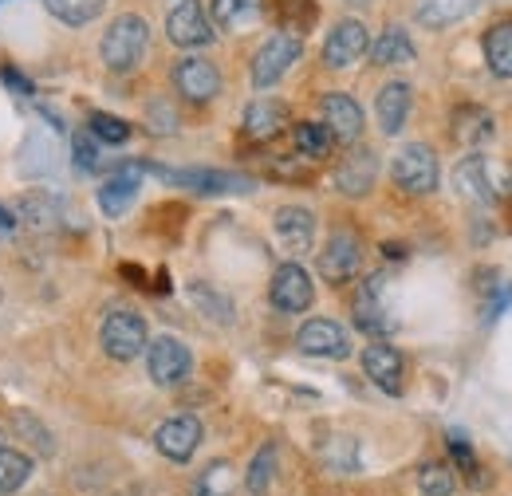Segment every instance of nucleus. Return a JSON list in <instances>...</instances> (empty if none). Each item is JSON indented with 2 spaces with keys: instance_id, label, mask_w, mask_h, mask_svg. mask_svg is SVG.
<instances>
[{
  "instance_id": "nucleus-22",
  "label": "nucleus",
  "mask_w": 512,
  "mask_h": 496,
  "mask_svg": "<svg viewBox=\"0 0 512 496\" xmlns=\"http://www.w3.org/2000/svg\"><path fill=\"white\" fill-rule=\"evenodd\" d=\"M414 91L406 87V83H386L383 91H379V103H375V115H379V126H383V134H398L406 119H410V99Z\"/></svg>"
},
{
  "instance_id": "nucleus-25",
  "label": "nucleus",
  "mask_w": 512,
  "mask_h": 496,
  "mask_svg": "<svg viewBox=\"0 0 512 496\" xmlns=\"http://www.w3.org/2000/svg\"><path fill=\"white\" fill-rule=\"evenodd\" d=\"M481 8V0H422L418 4V24L422 28H449L465 16H473Z\"/></svg>"
},
{
  "instance_id": "nucleus-43",
  "label": "nucleus",
  "mask_w": 512,
  "mask_h": 496,
  "mask_svg": "<svg viewBox=\"0 0 512 496\" xmlns=\"http://www.w3.org/2000/svg\"><path fill=\"white\" fill-rule=\"evenodd\" d=\"M343 4H351V8H363V4H371V0H343Z\"/></svg>"
},
{
  "instance_id": "nucleus-11",
  "label": "nucleus",
  "mask_w": 512,
  "mask_h": 496,
  "mask_svg": "<svg viewBox=\"0 0 512 496\" xmlns=\"http://www.w3.org/2000/svg\"><path fill=\"white\" fill-rule=\"evenodd\" d=\"M453 186H457L461 197H469V201H477V205H493V201L505 193V182H497L493 166H489L481 154L461 158V166L453 170Z\"/></svg>"
},
{
  "instance_id": "nucleus-41",
  "label": "nucleus",
  "mask_w": 512,
  "mask_h": 496,
  "mask_svg": "<svg viewBox=\"0 0 512 496\" xmlns=\"http://www.w3.org/2000/svg\"><path fill=\"white\" fill-rule=\"evenodd\" d=\"M0 79H4V87H8V91L24 95V99H28V95H36V91H32V83H28L20 71H12V67H0Z\"/></svg>"
},
{
  "instance_id": "nucleus-17",
  "label": "nucleus",
  "mask_w": 512,
  "mask_h": 496,
  "mask_svg": "<svg viewBox=\"0 0 512 496\" xmlns=\"http://www.w3.org/2000/svg\"><path fill=\"white\" fill-rule=\"evenodd\" d=\"M375 178H379V158H375V150H367V146H355V150L339 162V170H335V186H339V193H347V197L371 193V189H375Z\"/></svg>"
},
{
  "instance_id": "nucleus-34",
  "label": "nucleus",
  "mask_w": 512,
  "mask_h": 496,
  "mask_svg": "<svg viewBox=\"0 0 512 496\" xmlns=\"http://www.w3.org/2000/svg\"><path fill=\"white\" fill-rule=\"evenodd\" d=\"M52 16H60L64 24L79 28V24H91L99 12H103V0H44Z\"/></svg>"
},
{
  "instance_id": "nucleus-42",
  "label": "nucleus",
  "mask_w": 512,
  "mask_h": 496,
  "mask_svg": "<svg viewBox=\"0 0 512 496\" xmlns=\"http://www.w3.org/2000/svg\"><path fill=\"white\" fill-rule=\"evenodd\" d=\"M12 229H16V217H12V213L0 205V233H12Z\"/></svg>"
},
{
  "instance_id": "nucleus-7",
  "label": "nucleus",
  "mask_w": 512,
  "mask_h": 496,
  "mask_svg": "<svg viewBox=\"0 0 512 496\" xmlns=\"http://www.w3.org/2000/svg\"><path fill=\"white\" fill-rule=\"evenodd\" d=\"M142 174H154L170 186H186L193 193H249L256 186L245 174H221V170H162V166H142Z\"/></svg>"
},
{
  "instance_id": "nucleus-14",
  "label": "nucleus",
  "mask_w": 512,
  "mask_h": 496,
  "mask_svg": "<svg viewBox=\"0 0 512 496\" xmlns=\"http://www.w3.org/2000/svg\"><path fill=\"white\" fill-rule=\"evenodd\" d=\"M174 87L190 103H209L221 91V75H217V67L209 60L190 56V60H178V67H174Z\"/></svg>"
},
{
  "instance_id": "nucleus-19",
  "label": "nucleus",
  "mask_w": 512,
  "mask_h": 496,
  "mask_svg": "<svg viewBox=\"0 0 512 496\" xmlns=\"http://www.w3.org/2000/svg\"><path fill=\"white\" fill-rule=\"evenodd\" d=\"M138 178H142V162L119 166V170L99 186V209H103L107 217H123L130 205H134V197H138Z\"/></svg>"
},
{
  "instance_id": "nucleus-27",
  "label": "nucleus",
  "mask_w": 512,
  "mask_h": 496,
  "mask_svg": "<svg viewBox=\"0 0 512 496\" xmlns=\"http://www.w3.org/2000/svg\"><path fill=\"white\" fill-rule=\"evenodd\" d=\"M371 52V60L379 63V67H398V63H414V44H410V36L402 32V28H386L383 36L367 48Z\"/></svg>"
},
{
  "instance_id": "nucleus-18",
  "label": "nucleus",
  "mask_w": 512,
  "mask_h": 496,
  "mask_svg": "<svg viewBox=\"0 0 512 496\" xmlns=\"http://www.w3.org/2000/svg\"><path fill=\"white\" fill-rule=\"evenodd\" d=\"M272 229H276V241L288 252H308L312 241H316V217H312V209H300V205L276 209Z\"/></svg>"
},
{
  "instance_id": "nucleus-16",
  "label": "nucleus",
  "mask_w": 512,
  "mask_h": 496,
  "mask_svg": "<svg viewBox=\"0 0 512 496\" xmlns=\"http://www.w3.org/2000/svg\"><path fill=\"white\" fill-rule=\"evenodd\" d=\"M154 445H158L162 457H170V461L182 465V461H190L193 453H197V445H201V422L190 418V414H178V418H170V422L158 426Z\"/></svg>"
},
{
  "instance_id": "nucleus-2",
  "label": "nucleus",
  "mask_w": 512,
  "mask_h": 496,
  "mask_svg": "<svg viewBox=\"0 0 512 496\" xmlns=\"http://www.w3.org/2000/svg\"><path fill=\"white\" fill-rule=\"evenodd\" d=\"M390 174H394V186L406 189V193H414V197L434 193V189H438V178H442V170H438V154H434L426 142H410V146H402V150L394 154Z\"/></svg>"
},
{
  "instance_id": "nucleus-35",
  "label": "nucleus",
  "mask_w": 512,
  "mask_h": 496,
  "mask_svg": "<svg viewBox=\"0 0 512 496\" xmlns=\"http://www.w3.org/2000/svg\"><path fill=\"white\" fill-rule=\"evenodd\" d=\"M453 469L442 465V461H430V465H422L418 469V489L422 496H453Z\"/></svg>"
},
{
  "instance_id": "nucleus-10",
  "label": "nucleus",
  "mask_w": 512,
  "mask_h": 496,
  "mask_svg": "<svg viewBox=\"0 0 512 496\" xmlns=\"http://www.w3.org/2000/svg\"><path fill=\"white\" fill-rule=\"evenodd\" d=\"M166 36L178 48H205V44H213V24H209V16L201 12L197 0H182L166 16Z\"/></svg>"
},
{
  "instance_id": "nucleus-29",
  "label": "nucleus",
  "mask_w": 512,
  "mask_h": 496,
  "mask_svg": "<svg viewBox=\"0 0 512 496\" xmlns=\"http://www.w3.org/2000/svg\"><path fill=\"white\" fill-rule=\"evenodd\" d=\"M316 16H320V8L312 0H276V20H280V28L288 36L308 32L316 24Z\"/></svg>"
},
{
  "instance_id": "nucleus-3",
  "label": "nucleus",
  "mask_w": 512,
  "mask_h": 496,
  "mask_svg": "<svg viewBox=\"0 0 512 496\" xmlns=\"http://www.w3.org/2000/svg\"><path fill=\"white\" fill-rule=\"evenodd\" d=\"M351 311H355V327L359 331H367V335H375V339H383L390 335L394 327H398V319H394V311L386 304V276H367L359 288H355V300H351Z\"/></svg>"
},
{
  "instance_id": "nucleus-44",
  "label": "nucleus",
  "mask_w": 512,
  "mask_h": 496,
  "mask_svg": "<svg viewBox=\"0 0 512 496\" xmlns=\"http://www.w3.org/2000/svg\"><path fill=\"white\" fill-rule=\"evenodd\" d=\"M0 449H4V430H0Z\"/></svg>"
},
{
  "instance_id": "nucleus-33",
  "label": "nucleus",
  "mask_w": 512,
  "mask_h": 496,
  "mask_svg": "<svg viewBox=\"0 0 512 496\" xmlns=\"http://www.w3.org/2000/svg\"><path fill=\"white\" fill-rule=\"evenodd\" d=\"M20 217L32 221L36 229H52V225L60 221V201L48 197V193H28V197L20 201Z\"/></svg>"
},
{
  "instance_id": "nucleus-28",
  "label": "nucleus",
  "mask_w": 512,
  "mask_h": 496,
  "mask_svg": "<svg viewBox=\"0 0 512 496\" xmlns=\"http://www.w3.org/2000/svg\"><path fill=\"white\" fill-rule=\"evenodd\" d=\"M237 489V473L229 461H213L205 473H197L190 496H233Z\"/></svg>"
},
{
  "instance_id": "nucleus-23",
  "label": "nucleus",
  "mask_w": 512,
  "mask_h": 496,
  "mask_svg": "<svg viewBox=\"0 0 512 496\" xmlns=\"http://www.w3.org/2000/svg\"><path fill=\"white\" fill-rule=\"evenodd\" d=\"M493 115L485 111V107H457L453 111V138L461 142V146H481V142H489L497 130H493Z\"/></svg>"
},
{
  "instance_id": "nucleus-12",
  "label": "nucleus",
  "mask_w": 512,
  "mask_h": 496,
  "mask_svg": "<svg viewBox=\"0 0 512 496\" xmlns=\"http://www.w3.org/2000/svg\"><path fill=\"white\" fill-rule=\"evenodd\" d=\"M367 48H371V36H367V28L359 24V20H339L331 32H327V40H323V63L327 67H351V63H359L367 56Z\"/></svg>"
},
{
  "instance_id": "nucleus-5",
  "label": "nucleus",
  "mask_w": 512,
  "mask_h": 496,
  "mask_svg": "<svg viewBox=\"0 0 512 496\" xmlns=\"http://www.w3.org/2000/svg\"><path fill=\"white\" fill-rule=\"evenodd\" d=\"M146 371H150V378H154L158 386H178V382H186L193 371L190 347H186L182 339H174V335H162V339L146 343Z\"/></svg>"
},
{
  "instance_id": "nucleus-15",
  "label": "nucleus",
  "mask_w": 512,
  "mask_h": 496,
  "mask_svg": "<svg viewBox=\"0 0 512 496\" xmlns=\"http://www.w3.org/2000/svg\"><path fill=\"white\" fill-rule=\"evenodd\" d=\"M320 111H323V126L331 130L335 142H347V146L359 142V134H363V107L351 95H343V91L323 95Z\"/></svg>"
},
{
  "instance_id": "nucleus-26",
  "label": "nucleus",
  "mask_w": 512,
  "mask_h": 496,
  "mask_svg": "<svg viewBox=\"0 0 512 496\" xmlns=\"http://www.w3.org/2000/svg\"><path fill=\"white\" fill-rule=\"evenodd\" d=\"M264 0H213V24L225 32H241L260 20Z\"/></svg>"
},
{
  "instance_id": "nucleus-8",
  "label": "nucleus",
  "mask_w": 512,
  "mask_h": 496,
  "mask_svg": "<svg viewBox=\"0 0 512 496\" xmlns=\"http://www.w3.org/2000/svg\"><path fill=\"white\" fill-rule=\"evenodd\" d=\"M359 264H363V245L355 233L339 229L327 237V245L320 252V276L327 284H347L359 276Z\"/></svg>"
},
{
  "instance_id": "nucleus-4",
  "label": "nucleus",
  "mask_w": 512,
  "mask_h": 496,
  "mask_svg": "<svg viewBox=\"0 0 512 496\" xmlns=\"http://www.w3.org/2000/svg\"><path fill=\"white\" fill-rule=\"evenodd\" d=\"M99 343L111 359L130 363L146 351V319L138 311H111L103 319V331H99Z\"/></svg>"
},
{
  "instance_id": "nucleus-30",
  "label": "nucleus",
  "mask_w": 512,
  "mask_h": 496,
  "mask_svg": "<svg viewBox=\"0 0 512 496\" xmlns=\"http://www.w3.org/2000/svg\"><path fill=\"white\" fill-rule=\"evenodd\" d=\"M32 477V457L20 449H0V496L16 493Z\"/></svg>"
},
{
  "instance_id": "nucleus-20",
  "label": "nucleus",
  "mask_w": 512,
  "mask_h": 496,
  "mask_svg": "<svg viewBox=\"0 0 512 496\" xmlns=\"http://www.w3.org/2000/svg\"><path fill=\"white\" fill-rule=\"evenodd\" d=\"M363 371H367V378H371L383 394H402V371H406V363H402L398 347H390V343H371V347L363 351Z\"/></svg>"
},
{
  "instance_id": "nucleus-40",
  "label": "nucleus",
  "mask_w": 512,
  "mask_h": 496,
  "mask_svg": "<svg viewBox=\"0 0 512 496\" xmlns=\"http://www.w3.org/2000/svg\"><path fill=\"white\" fill-rule=\"evenodd\" d=\"M449 449H453V457H457V465L465 469V473H473L477 469V461H473V449H469V441L461 434H449Z\"/></svg>"
},
{
  "instance_id": "nucleus-13",
  "label": "nucleus",
  "mask_w": 512,
  "mask_h": 496,
  "mask_svg": "<svg viewBox=\"0 0 512 496\" xmlns=\"http://www.w3.org/2000/svg\"><path fill=\"white\" fill-rule=\"evenodd\" d=\"M296 347L312 359H347L351 355V339L335 319H308L296 335Z\"/></svg>"
},
{
  "instance_id": "nucleus-24",
  "label": "nucleus",
  "mask_w": 512,
  "mask_h": 496,
  "mask_svg": "<svg viewBox=\"0 0 512 496\" xmlns=\"http://www.w3.org/2000/svg\"><path fill=\"white\" fill-rule=\"evenodd\" d=\"M481 48H485L489 71L501 75V79H512V20H497V24L485 32Z\"/></svg>"
},
{
  "instance_id": "nucleus-9",
  "label": "nucleus",
  "mask_w": 512,
  "mask_h": 496,
  "mask_svg": "<svg viewBox=\"0 0 512 496\" xmlns=\"http://www.w3.org/2000/svg\"><path fill=\"white\" fill-rule=\"evenodd\" d=\"M272 308L288 311V315H300V311L312 308L316 300V288H312V276L300 268V264H280L276 276H272Z\"/></svg>"
},
{
  "instance_id": "nucleus-36",
  "label": "nucleus",
  "mask_w": 512,
  "mask_h": 496,
  "mask_svg": "<svg viewBox=\"0 0 512 496\" xmlns=\"http://www.w3.org/2000/svg\"><path fill=\"white\" fill-rule=\"evenodd\" d=\"M87 130H91L99 142H111V146H123L130 138V126L123 123V119H115V115H107V111H91Z\"/></svg>"
},
{
  "instance_id": "nucleus-32",
  "label": "nucleus",
  "mask_w": 512,
  "mask_h": 496,
  "mask_svg": "<svg viewBox=\"0 0 512 496\" xmlns=\"http://www.w3.org/2000/svg\"><path fill=\"white\" fill-rule=\"evenodd\" d=\"M272 477H276V445L268 441V445L256 449L253 465H249V473H245V485H249L253 496H264L268 485H272Z\"/></svg>"
},
{
  "instance_id": "nucleus-38",
  "label": "nucleus",
  "mask_w": 512,
  "mask_h": 496,
  "mask_svg": "<svg viewBox=\"0 0 512 496\" xmlns=\"http://www.w3.org/2000/svg\"><path fill=\"white\" fill-rule=\"evenodd\" d=\"M323 465L331 473H351L355 469V441L351 437H331L323 445Z\"/></svg>"
},
{
  "instance_id": "nucleus-21",
  "label": "nucleus",
  "mask_w": 512,
  "mask_h": 496,
  "mask_svg": "<svg viewBox=\"0 0 512 496\" xmlns=\"http://www.w3.org/2000/svg\"><path fill=\"white\" fill-rule=\"evenodd\" d=\"M288 126V107L280 99H256L245 111V134L253 142H268Z\"/></svg>"
},
{
  "instance_id": "nucleus-39",
  "label": "nucleus",
  "mask_w": 512,
  "mask_h": 496,
  "mask_svg": "<svg viewBox=\"0 0 512 496\" xmlns=\"http://www.w3.org/2000/svg\"><path fill=\"white\" fill-rule=\"evenodd\" d=\"M71 150H75V170H79V174H95V170L103 166V162H99V146H95V134H91V130H79Z\"/></svg>"
},
{
  "instance_id": "nucleus-31",
  "label": "nucleus",
  "mask_w": 512,
  "mask_h": 496,
  "mask_svg": "<svg viewBox=\"0 0 512 496\" xmlns=\"http://www.w3.org/2000/svg\"><path fill=\"white\" fill-rule=\"evenodd\" d=\"M292 138H296V150L304 154V158H327L331 154V130L323 123H296V130H292Z\"/></svg>"
},
{
  "instance_id": "nucleus-1",
  "label": "nucleus",
  "mask_w": 512,
  "mask_h": 496,
  "mask_svg": "<svg viewBox=\"0 0 512 496\" xmlns=\"http://www.w3.org/2000/svg\"><path fill=\"white\" fill-rule=\"evenodd\" d=\"M146 48H150V28H146V20L127 12V16H119V20L103 32L99 56H103V63H107L111 71L127 75V71H134V67L142 63Z\"/></svg>"
},
{
  "instance_id": "nucleus-37",
  "label": "nucleus",
  "mask_w": 512,
  "mask_h": 496,
  "mask_svg": "<svg viewBox=\"0 0 512 496\" xmlns=\"http://www.w3.org/2000/svg\"><path fill=\"white\" fill-rule=\"evenodd\" d=\"M190 296H193V304L205 311L209 319H217V323H229V319H233V304H229L221 292H213L209 284H193Z\"/></svg>"
},
{
  "instance_id": "nucleus-6",
  "label": "nucleus",
  "mask_w": 512,
  "mask_h": 496,
  "mask_svg": "<svg viewBox=\"0 0 512 496\" xmlns=\"http://www.w3.org/2000/svg\"><path fill=\"white\" fill-rule=\"evenodd\" d=\"M300 52H304V44H300V36H288V32H276L260 52L253 56V87H272V83H280L288 71H292V63L300 60Z\"/></svg>"
}]
</instances>
